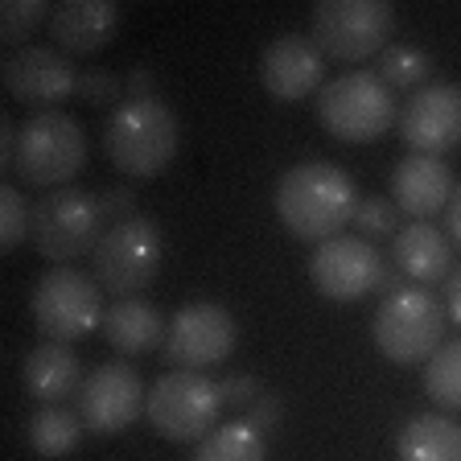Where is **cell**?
I'll list each match as a JSON object with an SVG mask.
<instances>
[{"label": "cell", "mask_w": 461, "mask_h": 461, "mask_svg": "<svg viewBox=\"0 0 461 461\" xmlns=\"http://www.w3.org/2000/svg\"><path fill=\"white\" fill-rule=\"evenodd\" d=\"M358 202L363 198H358V185L350 182V173L330 161L293 165L276 182L280 222L288 227V235H297L305 243H326L342 235L346 222H355Z\"/></svg>", "instance_id": "obj_1"}, {"label": "cell", "mask_w": 461, "mask_h": 461, "mask_svg": "<svg viewBox=\"0 0 461 461\" xmlns=\"http://www.w3.org/2000/svg\"><path fill=\"white\" fill-rule=\"evenodd\" d=\"M104 149L128 177H161L182 149V124L161 99H124L107 115Z\"/></svg>", "instance_id": "obj_2"}, {"label": "cell", "mask_w": 461, "mask_h": 461, "mask_svg": "<svg viewBox=\"0 0 461 461\" xmlns=\"http://www.w3.org/2000/svg\"><path fill=\"white\" fill-rule=\"evenodd\" d=\"M86 165V136L70 112H33L17 128V149H13V173L25 185L41 190H62L83 173Z\"/></svg>", "instance_id": "obj_3"}, {"label": "cell", "mask_w": 461, "mask_h": 461, "mask_svg": "<svg viewBox=\"0 0 461 461\" xmlns=\"http://www.w3.org/2000/svg\"><path fill=\"white\" fill-rule=\"evenodd\" d=\"M317 120L338 140L371 144L400 124L395 91L371 70H350L317 91Z\"/></svg>", "instance_id": "obj_4"}, {"label": "cell", "mask_w": 461, "mask_h": 461, "mask_svg": "<svg viewBox=\"0 0 461 461\" xmlns=\"http://www.w3.org/2000/svg\"><path fill=\"white\" fill-rule=\"evenodd\" d=\"M371 334L379 355L392 358V363H429L445 346V301H437L424 285H403L400 293L379 301Z\"/></svg>", "instance_id": "obj_5"}, {"label": "cell", "mask_w": 461, "mask_h": 461, "mask_svg": "<svg viewBox=\"0 0 461 461\" xmlns=\"http://www.w3.org/2000/svg\"><path fill=\"white\" fill-rule=\"evenodd\" d=\"M227 408L219 379L206 371H165L144 400V416L165 441H206Z\"/></svg>", "instance_id": "obj_6"}, {"label": "cell", "mask_w": 461, "mask_h": 461, "mask_svg": "<svg viewBox=\"0 0 461 461\" xmlns=\"http://www.w3.org/2000/svg\"><path fill=\"white\" fill-rule=\"evenodd\" d=\"M161 259H165L161 227H157L153 219H144V214L112 222V227L104 230L99 248L91 251L95 285L120 301L140 297L144 288L157 280V272H161Z\"/></svg>", "instance_id": "obj_7"}, {"label": "cell", "mask_w": 461, "mask_h": 461, "mask_svg": "<svg viewBox=\"0 0 461 461\" xmlns=\"http://www.w3.org/2000/svg\"><path fill=\"white\" fill-rule=\"evenodd\" d=\"M395 33V9L387 0H317L313 41L334 62H366L384 54Z\"/></svg>", "instance_id": "obj_8"}, {"label": "cell", "mask_w": 461, "mask_h": 461, "mask_svg": "<svg viewBox=\"0 0 461 461\" xmlns=\"http://www.w3.org/2000/svg\"><path fill=\"white\" fill-rule=\"evenodd\" d=\"M104 240V206L95 194L62 185L33 206V248L50 264H75Z\"/></svg>", "instance_id": "obj_9"}, {"label": "cell", "mask_w": 461, "mask_h": 461, "mask_svg": "<svg viewBox=\"0 0 461 461\" xmlns=\"http://www.w3.org/2000/svg\"><path fill=\"white\" fill-rule=\"evenodd\" d=\"M29 313L50 342H83L104 326V288L95 285V276H83L75 268H54L38 280L33 297H29Z\"/></svg>", "instance_id": "obj_10"}, {"label": "cell", "mask_w": 461, "mask_h": 461, "mask_svg": "<svg viewBox=\"0 0 461 461\" xmlns=\"http://www.w3.org/2000/svg\"><path fill=\"white\" fill-rule=\"evenodd\" d=\"M235 342H240V326L227 309L214 301H190L169 317L161 355L177 371H211L235 355Z\"/></svg>", "instance_id": "obj_11"}, {"label": "cell", "mask_w": 461, "mask_h": 461, "mask_svg": "<svg viewBox=\"0 0 461 461\" xmlns=\"http://www.w3.org/2000/svg\"><path fill=\"white\" fill-rule=\"evenodd\" d=\"M384 256L371 240H358V235H334V240L317 243L313 259H309V280L326 301H358L366 293L379 288L384 280Z\"/></svg>", "instance_id": "obj_12"}, {"label": "cell", "mask_w": 461, "mask_h": 461, "mask_svg": "<svg viewBox=\"0 0 461 461\" xmlns=\"http://www.w3.org/2000/svg\"><path fill=\"white\" fill-rule=\"evenodd\" d=\"M144 400H149V392H144L136 366L104 363L83 379V387L75 395V408L83 416L86 432L115 437V432H124L144 412Z\"/></svg>", "instance_id": "obj_13"}, {"label": "cell", "mask_w": 461, "mask_h": 461, "mask_svg": "<svg viewBox=\"0 0 461 461\" xmlns=\"http://www.w3.org/2000/svg\"><path fill=\"white\" fill-rule=\"evenodd\" d=\"M5 91L33 112H58V104L78 95V70L62 50L25 46L5 58Z\"/></svg>", "instance_id": "obj_14"}, {"label": "cell", "mask_w": 461, "mask_h": 461, "mask_svg": "<svg viewBox=\"0 0 461 461\" xmlns=\"http://www.w3.org/2000/svg\"><path fill=\"white\" fill-rule=\"evenodd\" d=\"M400 136L424 157H441L461 144V86L429 83L400 112Z\"/></svg>", "instance_id": "obj_15"}, {"label": "cell", "mask_w": 461, "mask_h": 461, "mask_svg": "<svg viewBox=\"0 0 461 461\" xmlns=\"http://www.w3.org/2000/svg\"><path fill=\"white\" fill-rule=\"evenodd\" d=\"M259 83L280 104H297L326 86V54L317 50L313 38L285 33L259 58Z\"/></svg>", "instance_id": "obj_16"}, {"label": "cell", "mask_w": 461, "mask_h": 461, "mask_svg": "<svg viewBox=\"0 0 461 461\" xmlns=\"http://www.w3.org/2000/svg\"><path fill=\"white\" fill-rule=\"evenodd\" d=\"M453 190H457V182H453V169L441 157L412 153V157H403L392 173L395 206L403 214H412L416 222H429L437 211H445Z\"/></svg>", "instance_id": "obj_17"}, {"label": "cell", "mask_w": 461, "mask_h": 461, "mask_svg": "<svg viewBox=\"0 0 461 461\" xmlns=\"http://www.w3.org/2000/svg\"><path fill=\"white\" fill-rule=\"evenodd\" d=\"M120 33V9L112 0H67L50 13V38L62 54H95Z\"/></svg>", "instance_id": "obj_18"}, {"label": "cell", "mask_w": 461, "mask_h": 461, "mask_svg": "<svg viewBox=\"0 0 461 461\" xmlns=\"http://www.w3.org/2000/svg\"><path fill=\"white\" fill-rule=\"evenodd\" d=\"M21 379H25V392L33 400L62 403L70 395H78V387H83V363L67 342H41L25 355Z\"/></svg>", "instance_id": "obj_19"}, {"label": "cell", "mask_w": 461, "mask_h": 461, "mask_svg": "<svg viewBox=\"0 0 461 461\" xmlns=\"http://www.w3.org/2000/svg\"><path fill=\"white\" fill-rule=\"evenodd\" d=\"M395 268L412 285H437L453 272V243L432 222H408L395 235Z\"/></svg>", "instance_id": "obj_20"}, {"label": "cell", "mask_w": 461, "mask_h": 461, "mask_svg": "<svg viewBox=\"0 0 461 461\" xmlns=\"http://www.w3.org/2000/svg\"><path fill=\"white\" fill-rule=\"evenodd\" d=\"M165 330H169V321L161 317V309L136 297L115 301L104 313V338L120 355H149V350L165 346Z\"/></svg>", "instance_id": "obj_21"}, {"label": "cell", "mask_w": 461, "mask_h": 461, "mask_svg": "<svg viewBox=\"0 0 461 461\" xmlns=\"http://www.w3.org/2000/svg\"><path fill=\"white\" fill-rule=\"evenodd\" d=\"M400 461H461V424L449 416L420 412L400 429Z\"/></svg>", "instance_id": "obj_22"}, {"label": "cell", "mask_w": 461, "mask_h": 461, "mask_svg": "<svg viewBox=\"0 0 461 461\" xmlns=\"http://www.w3.org/2000/svg\"><path fill=\"white\" fill-rule=\"evenodd\" d=\"M83 432H86V424H83V416H78V408L41 403L25 424V441L38 457H67V453L78 449Z\"/></svg>", "instance_id": "obj_23"}, {"label": "cell", "mask_w": 461, "mask_h": 461, "mask_svg": "<svg viewBox=\"0 0 461 461\" xmlns=\"http://www.w3.org/2000/svg\"><path fill=\"white\" fill-rule=\"evenodd\" d=\"M194 461H268V445L248 420H230L198 441Z\"/></svg>", "instance_id": "obj_24"}, {"label": "cell", "mask_w": 461, "mask_h": 461, "mask_svg": "<svg viewBox=\"0 0 461 461\" xmlns=\"http://www.w3.org/2000/svg\"><path fill=\"white\" fill-rule=\"evenodd\" d=\"M424 392L441 403V408L461 412V338L445 342L441 350L424 363Z\"/></svg>", "instance_id": "obj_25"}, {"label": "cell", "mask_w": 461, "mask_h": 461, "mask_svg": "<svg viewBox=\"0 0 461 461\" xmlns=\"http://www.w3.org/2000/svg\"><path fill=\"white\" fill-rule=\"evenodd\" d=\"M432 75V58L424 54L420 46H408V41H400V46H387L384 54H379V78H384L387 86H400V91H408V86H424V78Z\"/></svg>", "instance_id": "obj_26"}, {"label": "cell", "mask_w": 461, "mask_h": 461, "mask_svg": "<svg viewBox=\"0 0 461 461\" xmlns=\"http://www.w3.org/2000/svg\"><path fill=\"white\" fill-rule=\"evenodd\" d=\"M33 240V206L17 185H0V251H17Z\"/></svg>", "instance_id": "obj_27"}, {"label": "cell", "mask_w": 461, "mask_h": 461, "mask_svg": "<svg viewBox=\"0 0 461 461\" xmlns=\"http://www.w3.org/2000/svg\"><path fill=\"white\" fill-rule=\"evenodd\" d=\"M50 5L46 0H5L0 5V38L9 41V46L25 50V38L38 33L41 21H50Z\"/></svg>", "instance_id": "obj_28"}, {"label": "cell", "mask_w": 461, "mask_h": 461, "mask_svg": "<svg viewBox=\"0 0 461 461\" xmlns=\"http://www.w3.org/2000/svg\"><path fill=\"white\" fill-rule=\"evenodd\" d=\"M355 227L363 230L366 240H375V235H395V230H400V206H395L392 198H379V194H371V198L358 202Z\"/></svg>", "instance_id": "obj_29"}, {"label": "cell", "mask_w": 461, "mask_h": 461, "mask_svg": "<svg viewBox=\"0 0 461 461\" xmlns=\"http://www.w3.org/2000/svg\"><path fill=\"white\" fill-rule=\"evenodd\" d=\"M78 99H86V104L95 107H120L124 104V83L120 78H112L107 70H86V75H78Z\"/></svg>", "instance_id": "obj_30"}, {"label": "cell", "mask_w": 461, "mask_h": 461, "mask_svg": "<svg viewBox=\"0 0 461 461\" xmlns=\"http://www.w3.org/2000/svg\"><path fill=\"white\" fill-rule=\"evenodd\" d=\"M280 416H285V408H280V395H259V400L248 408V416H243V420H248L251 429L259 432V437H268V432L280 429Z\"/></svg>", "instance_id": "obj_31"}, {"label": "cell", "mask_w": 461, "mask_h": 461, "mask_svg": "<svg viewBox=\"0 0 461 461\" xmlns=\"http://www.w3.org/2000/svg\"><path fill=\"white\" fill-rule=\"evenodd\" d=\"M219 387H222V400H227L230 408H243V412L264 395L251 375H227V379H219Z\"/></svg>", "instance_id": "obj_32"}, {"label": "cell", "mask_w": 461, "mask_h": 461, "mask_svg": "<svg viewBox=\"0 0 461 461\" xmlns=\"http://www.w3.org/2000/svg\"><path fill=\"white\" fill-rule=\"evenodd\" d=\"M99 206H104V219H112V222L136 219V194L132 190H104Z\"/></svg>", "instance_id": "obj_33"}, {"label": "cell", "mask_w": 461, "mask_h": 461, "mask_svg": "<svg viewBox=\"0 0 461 461\" xmlns=\"http://www.w3.org/2000/svg\"><path fill=\"white\" fill-rule=\"evenodd\" d=\"M124 95L128 99H157V78L149 67H132L124 78Z\"/></svg>", "instance_id": "obj_34"}, {"label": "cell", "mask_w": 461, "mask_h": 461, "mask_svg": "<svg viewBox=\"0 0 461 461\" xmlns=\"http://www.w3.org/2000/svg\"><path fill=\"white\" fill-rule=\"evenodd\" d=\"M445 317L461 326V264L445 276Z\"/></svg>", "instance_id": "obj_35"}, {"label": "cell", "mask_w": 461, "mask_h": 461, "mask_svg": "<svg viewBox=\"0 0 461 461\" xmlns=\"http://www.w3.org/2000/svg\"><path fill=\"white\" fill-rule=\"evenodd\" d=\"M445 235H449L453 243H461V182H457V190H453L449 206H445Z\"/></svg>", "instance_id": "obj_36"}, {"label": "cell", "mask_w": 461, "mask_h": 461, "mask_svg": "<svg viewBox=\"0 0 461 461\" xmlns=\"http://www.w3.org/2000/svg\"><path fill=\"white\" fill-rule=\"evenodd\" d=\"M13 149H17V124H13L9 115L0 120V161L13 169Z\"/></svg>", "instance_id": "obj_37"}]
</instances>
